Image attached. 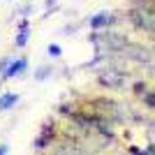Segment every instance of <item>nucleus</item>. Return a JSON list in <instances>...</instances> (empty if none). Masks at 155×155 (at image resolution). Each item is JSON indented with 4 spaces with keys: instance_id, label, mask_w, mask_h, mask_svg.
<instances>
[{
    "instance_id": "f8f14e48",
    "label": "nucleus",
    "mask_w": 155,
    "mask_h": 155,
    "mask_svg": "<svg viewBox=\"0 0 155 155\" xmlns=\"http://www.w3.org/2000/svg\"><path fill=\"white\" fill-rule=\"evenodd\" d=\"M44 5H46V14H44V16H49V12H51V5H56V0H44Z\"/></svg>"
},
{
    "instance_id": "f257e3e1",
    "label": "nucleus",
    "mask_w": 155,
    "mask_h": 155,
    "mask_svg": "<svg viewBox=\"0 0 155 155\" xmlns=\"http://www.w3.org/2000/svg\"><path fill=\"white\" fill-rule=\"evenodd\" d=\"M130 19L141 32H155V9L153 7H137L130 12Z\"/></svg>"
},
{
    "instance_id": "4468645a",
    "label": "nucleus",
    "mask_w": 155,
    "mask_h": 155,
    "mask_svg": "<svg viewBox=\"0 0 155 155\" xmlns=\"http://www.w3.org/2000/svg\"><path fill=\"white\" fill-rule=\"evenodd\" d=\"M19 28H30V21H28V19H21L19 21Z\"/></svg>"
},
{
    "instance_id": "39448f33",
    "label": "nucleus",
    "mask_w": 155,
    "mask_h": 155,
    "mask_svg": "<svg viewBox=\"0 0 155 155\" xmlns=\"http://www.w3.org/2000/svg\"><path fill=\"white\" fill-rule=\"evenodd\" d=\"M111 23H116V16L111 12H97L93 14L91 19H88V26H91V30H104V28H109Z\"/></svg>"
},
{
    "instance_id": "7ed1b4c3",
    "label": "nucleus",
    "mask_w": 155,
    "mask_h": 155,
    "mask_svg": "<svg viewBox=\"0 0 155 155\" xmlns=\"http://www.w3.org/2000/svg\"><path fill=\"white\" fill-rule=\"evenodd\" d=\"M28 70V58L26 56H19V58H14L12 63H9V67H7V72L0 77V81H12V79H19L23 77Z\"/></svg>"
},
{
    "instance_id": "ddd939ff",
    "label": "nucleus",
    "mask_w": 155,
    "mask_h": 155,
    "mask_svg": "<svg viewBox=\"0 0 155 155\" xmlns=\"http://www.w3.org/2000/svg\"><path fill=\"white\" fill-rule=\"evenodd\" d=\"M0 155H9V146L7 143H0Z\"/></svg>"
},
{
    "instance_id": "6e6552de",
    "label": "nucleus",
    "mask_w": 155,
    "mask_h": 155,
    "mask_svg": "<svg viewBox=\"0 0 155 155\" xmlns=\"http://www.w3.org/2000/svg\"><path fill=\"white\" fill-rule=\"evenodd\" d=\"M51 77H53V67L51 65H42V67L35 70V81H39V84L46 81V79H51Z\"/></svg>"
},
{
    "instance_id": "20e7f679",
    "label": "nucleus",
    "mask_w": 155,
    "mask_h": 155,
    "mask_svg": "<svg viewBox=\"0 0 155 155\" xmlns=\"http://www.w3.org/2000/svg\"><path fill=\"white\" fill-rule=\"evenodd\" d=\"M53 139H56V123H46L44 127H42V132H39V137L32 141V148L35 150H44V148H49L53 143Z\"/></svg>"
},
{
    "instance_id": "9b49d317",
    "label": "nucleus",
    "mask_w": 155,
    "mask_h": 155,
    "mask_svg": "<svg viewBox=\"0 0 155 155\" xmlns=\"http://www.w3.org/2000/svg\"><path fill=\"white\" fill-rule=\"evenodd\" d=\"M12 56H5V58H0V77H2V74H5L7 72V67H9V63H12Z\"/></svg>"
},
{
    "instance_id": "f03ea898",
    "label": "nucleus",
    "mask_w": 155,
    "mask_h": 155,
    "mask_svg": "<svg viewBox=\"0 0 155 155\" xmlns=\"http://www.w3.org/2000/svg\"><path fill=\"white\" fill-rule=\"evenodd\" d=\"M97 84L102 88H114V91H120L125 84V74L120 70H114V67H107V70H100L97 74Z\"/></svg>"
},
{
    "instance_id": "423d86ee",
    "label": "nucleus",
    "mask_w": 155,
    "mask_h": 155,
    "mask_svg": "<svg viewBox=\"0 0 155 155\" xmlns=\"http://www.w3.org/2000/svg\"><path fill=\"white\" fill-rule=\"evenodd\" d=\"M21 95L19 93H12V91H5L0 93V114H5V111H12L16 104H19Z\"/></svg>"
},
{
    "instance_id": "9d476101",
    "label": "nucleus",
    "mask_w": 155,
    "mask_h": 155,
    "mask_svg": "<svg viewBox=\"0 0 155 155\" xmlns=\"http://www.w3.org/2000/svg\"><path fill=\"white\" fill-rule=\"evenodd\" d=\"M141 102H143V107H148V109L155 111V91H148L146 95L141 97Z\"/></svg>"
},
{
    "instance_id": "0eeeda50",
    "label": "nucleus",
    "mask_w": 155,
    "mask_h": 155,
    "mask_svg": "<svg viewBox=\"0 0 155 155\" xmlns=\"http://www.w3.org/2000/svg\"><path fill=\"white\" fill-rule=\"evenodd\" d=\"M16 37H14V44L19 46V49H23V46L28 44V39H30V28H16Z\"/></svg>"
},
{
    "instance_id": "1a4fd4ad",
    "label": "nucleus",
    "mask_w": 155,
    "mask_h": 155,
    "mask_svg": "<svg viewBox=\"0 0 155 155\" xmlns=\"http://www.w3.org/2000/svg\"><path fill=\"white\" fill-rule=\"evenodd\" d=\"M46 53H49V58H60V56H63V49H60V44L51 42V44L46 46Z\"/></svg>"
}]
</instances>
